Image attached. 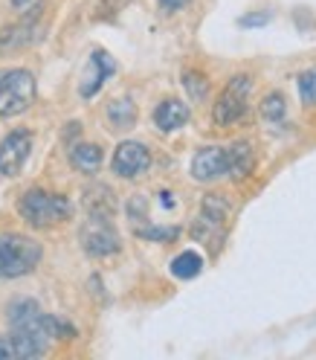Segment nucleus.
Here are the masks:
<instances>
[{
	"mask_svg": "<svg viewBox=\"0 0 316 360\" xmlns=\"http://www.w3.org/2000/svg\"><path fill=\"white\" fill-rule=\"evenodd\" d=\"M35 102V76L24 67L0 70V120L18 117Z\"/></svg>",
	"mask_w": 316,
	"mask_h": 360,
	"instance_id": "obj_5",
	"label": "nucleus"
},
{
	"mask_svg": "<svg viewBox=\"0 0 316 360\" xmlns=\"http://www.w3.org/2000/svg\"><path fill=\"white\" fill-rule=\"evenodd\" d=\"M32 41V24H18L0 32V50H15V47H24V44Z\"/></svg>",
	"mask_w": 316,
	"mask_h": 360,
	"instance_id": "obj_15",
	"label": "nucleus"
},
{
	"mask_svg": "<svg viewBox=\"0 0 316 360\" xmlns=\"http://www.w3.org/2000/svg\"><path fill=\"white\" fill-rule=\"evenodd\" d=\"M107 120L117 131H128L137 122V108H133L131 99H114L107 105Z\"/></svg>",
	"mask_w": 316,
	"mask_h": 360,
	"instance_id": "obj_13",
	"label": "nucleus"
},
{
	"mask_svg": "<svg viewBox=\"0 0 316 360\" xmlns=\"http://www.w3.org/2000/svg\"><path fill=\"white\" fill-rule=\"evenodd\" d=\"M44 256V247L20 233L0 236V279H20L32 274Z\"/></svg>",
	"mask_w": 316,
	"mask_h": 360,
	"instance_id": "obj_4",
	"label": "nucleus"
},
{
	"mask_svg": "<svg viewBox=\"0 0 316 360\" xmlns=\"http://www.w3.org/2000/svg\"><path fill=\"white\" fill-rule=\"evenodd\" d=\"M128 4H131V0H99V4H96V20L117 18Z\"/></svg>",
	"mask_w": 316,
	"mask_h": 360,
	"instance_id": "obj_20",
	"label": "nucleus"
},
{
	"mask_svg": "<svg viewBox=\"0 0 316 360\" xmlns=\"http://www.w3.org/2000/svg\"><path fill=\"white\" fill-rule=\"evenodd\" d=\"M29 154H32V134L27 128L6 134V140L0 143V174L4 177L20 174V169L29 160Z\"/></svg>",
	"mask_w": 316,
	"mask_h": 360,
	"instance_id": "obj_8",
	"label": "nucleus"
},
{
	"mask_svg": "<svg viewBox=\"0 0 316 360\" xmlns=\"http://www.w3.org/2000/svg\"><path fill=\"white\" fill-rule=\"evenodd\" d=\"M133 233H137L140 238H145V241H174L177 236H180V227H133Z\"/></svg>",
	"mask_w": 316,
	"mask_h": 360,
	"instance_id": "obj_18",
	"label": "nucleus"
},
{
	"mask_svg": "<svg viewBox=\"0 0 316 360\" xmlns=\"http://www.w3.org/2000/svg\"><path fill=\"white\" fill-rule=\"evenodd\" d=\"M114 73H117V61L110 58L105 50H93V56H90V61H87V73H84V79L79 84V94L84 99H93L102 90V84Z\"/></svg>",
	"mask_w": 316,
	"mask_h": 360,
	"instance_id": "obj_10",
	"label": "nucleus"
},
{
	"mask_svg": "<svg viewBox=\"0 0 316 360\" xmlns=\"http://www.w3.org/2000/svg\"><path fill=\"white\" fill-rule=\"evenodd\" d=\"M6 357H15L12 340H9V337H0V360H6Z\"/></svg>",
	"mask_w": 316,
	"mask_h": 360,
	"instance_id": "obj_24",
	"label": "nucleus"
},
{
	"mask_svg": "<svg viewBox=\"0 0 316 360\" xmlns=\"http://www.w3.org/2000/svg\"><path fill=\"white\" fill-rule=\"evenodd\" d=\"M284 114H287V102H284V96L279 94V90H273L270 96H264V102H261V117H264L267 122H282Z\"/></svg>",
	"mask_w": 316,
	"mask_h": 360,
	"instance_id": "obj_16",
	"label": "nucleus"
},
{
	"mask_svg": "<svg viewBox=\"0 0 316 360\" xmlns=\"http://www.w3.org/2000/svg\"><path fill=\"white\" fill-rule=\"evenodd\" d=\"M256 169V157L250 143H232L227 148L206 146L192 157V177L197 184H212L220 177H246Z\"/></svg>",
	"mask_w": 316,
	"mask_h": 360,
	"instance_id": "obj_1",
	"label": "nucleus"
},
{
	"mask_svg": "<svg viewBox=\"0 0 316 360\" xmlns=\"http://www.w3.org/2000/svg\"><path fill=\"white\" fill-rule=\"evenodd\" d=\"M296 87H299V96H302L305 105H316V67H310V70L299 73Z\"/></svg>",
	"mask_w": 316,
	"mask_h": 360,
	"instance_id": "obj_19",
	"label": "nucleus"
},
{
	"mask_svg": "<svg viewBox=\"0 0 316 360\" xmlns=\"http://www.w3.org/2000/svg\"><path fill=\"white\" fill-rule=\"evenodd\" d=\"M189 122V105L180 99H163L154 110V125L163 134H171L177 128H183Z\"/></svg>",
	"mask_w": 316,
	"mask_h": 360,
	"instance_id": "obj_11",
	"label": "nucleus"
},
{
	"mask_svg": "<svg viewBox=\"0 0 316 360\" xmlns=\"http://www.w3.org/2000/svg\"><path fill=\"white\" fill-rule=\"evenodd\" d=\"M227 218H230V200L223 195H206L200 204L197 221L192 224V238L218 250V241L223 236V227H227Z\"/></svg>",
	"mask_w": 316,
	"mask_h": 360,
	"instance_id": "obj_6",
	"label": "nucleus"
},
{
	"mask_svg": "<svg viewBox=\"0 0 316 360\" xmlns=\"http://www.w3.org/2000/svg\"><path fill=\"white\" fill-rule=\"evenodd\" d=\"M110 169H114V174H119L125 180H137L151 169V151L143 143L125 140V143L117 146L114 160H110Z\"/></svg>",
	"mask_w": 316,
	"mask_h": 360,
	"instance_id": "obj_9",
	"label": "nucleus"
},
{
	"mask_svg": "<svg viewBox=\"0 0 316 360\" xmlns=\"http://www.w3.org/2000/svg\"><path fill=\"white\" fill-rule=\"evenodd\" d=\"M200 270H203V256L195 250H183L171 262V276H177V279H195Z\"/></svg>",
	"mask_w": 316,
	"mask_h": 360,
	"instance_id": "obj_14",
	"label": "nucleus"
},
{
	"mask_svg": "<svg viewBox=\"0 0 316 360\" xmlns=\"http://www.w3.org/2000/svg\"><path fill=\"white\" fill-rule=\"evenodd\" d=\"M12 6L18 12H35L38 9V0H12Z\"/></svg>",
	"mask_w": 316,
	"mask_h": 360,
	"instance_id": "obj_23",
	"label": "nucleus"
},
{
	"mask_svg": "<svg viewBox=\"0 0 316 360\" xmlns=\"http://www.w3.org/2000/svg\"><path fill=\"white\" fill-rule=\"evenodd\" d=\"M18 212L29 227H53V224H61L73 215V204L64 195L47 192V189H29L24 198L18 200Z\"/></svg>",
	"mask_w": 316,
	"mask_h": 360,
	"instance_id": "obj_3",
	"label": "nucleus"
},
{
	"mask_svg": "<svg viewBox=\"0 0 316 360\" xmlns=\"http://www.w3.org/2000/svg\"><path fill=\"white\" fill-rule=\"evenodd\" d=\"M157 4H160V12L163 15H174V12H180L183 6H189L192 0H157Z\"/></svg>",
	"mask_w": 316,
	"mask_h": 360,
	"instance_id": "obj_22",
	"label": "nucleus"
},
{
	"mask_svg": "<svg viewBox=\"0 0 316 360\" xmlns=\"http://www.w3.org/2000/svg\"><path fill=\"white\" fill-rule=\"evenodd\" d=\"M270 20H273V15H270V12H258V15H246V18H241L238 24H241V27H267Z\"/></svg>",
	"mask_w": 316,
	"mask_h": 360,
	"instance_id": "obj_21",
	"label": "nucleus"
},
{
	"mask_svg": "<svg viewBox=\"0 0 316 360\" xmlns=\"http://www.w3.org/2000/svg\"><path fill=\"white\" fill-rule=\"evenodd\" d=\"M250 90H253V82L250 76H232L230 84L223 87V94L218 99V105L212 108V120L215 125H235L238 120L246 117V102H250Z\"/></svg>",
	"mask_w": 316,
	"mask_h": 360,
	"instance_id": "obj_7",
	"label": "nucleus"
},
{
	"mask_svg": "<svg viewBox=\"0 0 316 360\" xmlns=\"http://www.w3.org/2000/svg\"><path fill=\"white\" fill-rule=\"evenodd\" d=\"M183 87H186L189 99H195V102H203V99H206V94H209L206 76L197 73V70H186V73H183Z\"/></svg>",
	"mask_w": 316,
	"mask_h": 360,
	"instance_id": "obj_17",
	"label": "nucleus"
},
{
	"mask_svg": "<svg viewBox=\"0 0 316 360\" xmlns=\"http://www.w3.org/2000/svg\"><path fill=\"white\" fill-rule=\"evenodd\" d=\"M70 163L79 172H84V174H96L99 166H102V148L99 146H90V143H79L70 151Z\"/></svg>",
	"mask_w": 316,
	"mask_h": 360,
	"instance_id": "obj_12",
	"label": "nucleus"
},
{
	"mask_svg": "<svg viewBox=\"0 0 316 360\" xmlns=\"http://www.w3.org/2000/svg\"><path fill=\"white\" fill-rule=\"evenodd\" d=\"M79 238H81V247L87 256L105 259V256L119 253L122 241L114 227V204H110V200H105V204H90V215L84 221Z\"/></svg>",
	"mask_w": 316,
	"mask_h": 360,
	"instance_id": "obj_2",
	"label": "nucleus"
}]
</instances>
